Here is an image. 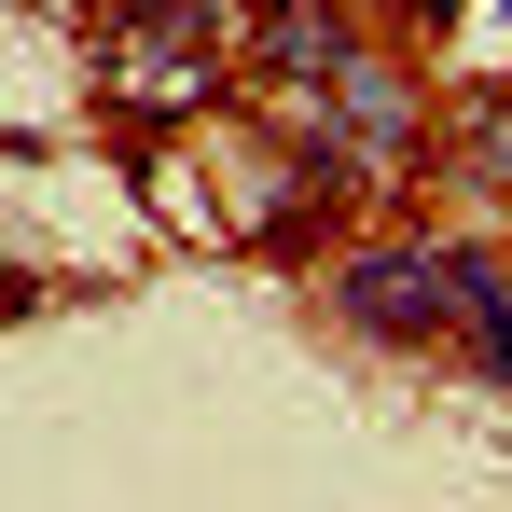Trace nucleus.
<instances>
[{
	"label": "nucleus",
	"mask_w": 512,
	"mask_h": 512,
	"mask_svg": "<svg viewBox=\"0 0 512 512\" xmlns=\"http://www.w3.org/2000/svg\"><path fill=\"white\" fill-rule=\"evenodd\" d=\"M277 125L305 139V167H319V180H402V167H416V84H402L360 28L333 42V70H319V84L277 97Z\"/></svg>",
	"instance_id": "nucleus-1"
},
{
	"label": "nucleus",
	"mask_w": 512,
	"mask_h": 512,
	"mask_svg": "<svg viewBox=\"0 0 512 512\" xmlns=\"http://www.w3.org/2000/svg\"><path fill=\"white\" fill-rule=\"evenodd\" d=\"M97 84L125 111H194L208 97V0H111L97 14Z\"/></svg>",
	"instance_id": "nucleus-2"
},
{
	"label": "nucleus",
	"mask_w": 512,
	"mask_h": 512,
	"mask_svg": "<svg viewBox=\"0 0 512 512\" xmlns=\"http://www.w3.org/2000/svg\"><path fill=\"white\" fill-rule=\"evenodd\" d=\"M457 291H471V250H374V263H346V319L360 333H443Z\"/></svg>",
	"instance_id": "nucleus-3"
},
{
	"label": "nucleus",
	"mask_w": 512,
	"mask_h": 512,
	"mask_svg": "<svg viewBox=\"0 0 512 512\" xmlns=\"http://www.w3.org/2000/svg\"><path fill=\"white\" fill-rule=\"evenodd\" d=\"M457 333H471V360H485V374H512V277H499V263H471V291H457Z\"/></svg>",
	"instance_id": "nucleus-4"
},
{
	"label": "nucleus",
	"mask_w": 512,
	"mask_h": 512,
	"mask_svg": "<svg viewBox=\"0 0 512 512\" xmlns=\"http://www.w3.org/2000/svg\"><path fill=\"white\" fill-rule=\"evenodd\" d=\"M457 153H471V167H485V180L512 194V97H471V125H457Z\"/></svg>",
	"instance_id": "nucleus-5"
}]
</instances>
